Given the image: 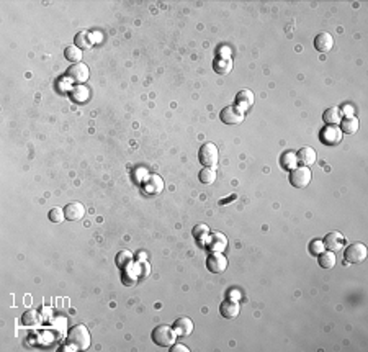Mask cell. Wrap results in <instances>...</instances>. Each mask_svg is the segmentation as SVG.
I'll return each instance as SVG.
<instances>
[{"label": "cell", "instance_id": "6da1fadb", "mask_svg": "<svg viewBox=\"0 0 368 352\" xmlns=\"http://www.w3.org/2000/svg\"><path fill=\"white\" fill-rule=\"evenodd\" d=\"M67 341L74 349H81V351L89 349L90 348V333H89L87 326H84V324H76V326H72L67 333Z\"/></svg>", "mask_w": 368, "mask_h": 352}, {"label": "cell", "instance_id": "7a4b0ae2", "mask_svg": "<svg viewBox=\"0 0 368 352\" xmlns=\"http://www.w3.org/2000/svg\"><path fill=\"white\" fill-rule=\"evenodd\" d=\"M175 331L174 328L167 326V324H161L152 331V341L154 344L161 346V348H170L175 343Z\"/></svg>", "mask_w": 368, "mask_h": 352}, {"label": "cell", "instance_id": "3957f363", "mask_svg": "<svg viewBox=\"0 0 368 352\" xmlns=\"http://www.w3.org/2000/svg\"><path fill=\"white\" fill-rule=\"evenodd\" d=\"M198 157H200V162L203 164L205 167H215L218 161H220V151H218L216 145H213V143H205V145L200 148Z\"/></svg>", "mask_w": 368, "mask_h": 352}, {"label": "cell", "instance_id": "277c9868", "mask_svg": "<svg viewBox=\"0 0 368 352\" xmlns=\"http://www.w3.org/2000/svg\"><path fill=\"white\" fill-rule=\"evenodd\" d=\"M368 255V249L364 243H354L345 249L344 257L349 264H360L364 262Z\"/></svg>", "mask_w": 368, "mask_h": 352}, {"label": "cell", "instance_id": "5b68a950", "mask_svg": "<svg viewBox=\"0 0 368 352\" xmlns=\"http://www.w3.org/2000/svg\"><path fill=\"white\" fill-rule=\"evenodd\" d=\"M311 182V170L306 166L301 167H295L290 172V184L295 187V189H305Z\"/></svg>", "mask_w": 368, "mask_h": 352}, {"label": "cell", "instance_id": "8992f818", "mask_svg": "<svg viewBox=\"0 0 368 352\" xmlns=\"http://www.w3.org/2000/svg\"><path fill=\"white\" fill-rule=\"evenodd\" d=\"M220 118H221V121L225 125H239V123H242V121H244L245 113H244V110L239 108V106L229 105V106H226V108L221 110Z\"/></svg>", "mask_w": 368, "mask_h": 352}, {"label": "cell", "instance_id": "52a82bcc", "mask_svg": "<svg viewBox=\"0 0 368 352\" xmlns=\"http://www.w3.org/2000/svg\"><path fill=\"white\" fill-rule=\"evenodd\" d=\"M89 76H90L89 66H87V64H84V62L72 64V66L67 69V77L77 85H82L84 82H87Z\"/></svg>", "mask_w": 368, "mask_h": 352}, {"label": "cell", "instance_id": "ba28073f", "mask_svg": "<svg viewBox=\"0 0 368 352\" xmlns=\"http://www.w3.org/2000/svg\"><path fill=\"white\" fill-rule=\"evenodd\" d=\"M206 267L213 274H221L228 269V259L226 255H223L221 252H213L208 255L206 259Z\"/></svg>", "mask_w": 368, "mask_h": 352}, {"label": "cell", "instance_id": "9c48e42d", "mask_svg": "<svg viewBox=\"0 0 368 352\" xmlns=\"http://www.w3.org/2000/svg\"><path fill=\"white\" fill-rule=\"evenodd\" d=\"M324 248L330 252H339V251H342V248L345 246V238L342 233L339 231H330L327 233V236L324 238Z\"/></svg>", "mask_w": 368, "mask_h": 352}, {"label": "cell", "instance_id": "30bf717a", "mask_svg": "<svg viewBox=\"0 0 368 352\" xmlns=\"http://www.w3.org/2000/svg\"><path fill=\"white\" fill-rule=\"evenodd\" d=\"M142 189L149 195H157L164 190V180L162 177H159L156 174L147 175V177L142 180Z\"/></svg>", "mask_w": 368, "mask_h": 352}, {"label": "cell", "instance_id": "8fae6325", "mask_svg": "<svg viewBox=\"0 0 368 352\" xmlns=\"http://www.w3.org/2000/svg\"><path fill=\"white\" fill-rule=\"evenodd\" d=\"M321 141L327 146H335L342 141V131L337 126H326L321 131Z\"/></svg>", "mask_w": 368, "mask_h": 352}, {"label": "cell", "instance_id": "7c38bea8", "mask_svg": "<svg viewBox=\"0 0 368 352\" xmlns=\"http://www.w3.org/2000/svg\"><path fill=\"white\" fill-rule=\"evenodd\" d=\"M64 213H66V218L69 221H79V220H82L85 215V208L82 203H79V201H72V203H69L64 208Z\"/></svg>", "mask_w": 368, "mask_h": 352}, {"label": "cell", "instance_id": "4fadbf2b", "mask_svg": "<svg viewBox=\"0 0 368 352\" xmlns=\"http://www.w3.org/2000/svg\"><path fill=\"white\" fill-rule=\"evenodd\" d=\"M239 311H241V306H239V303L234 302V300H228L225 303H221V306H220L221 316L226 318V319H236L239 316Z\"/></svg>", "mask_w": 368, "mask_h": 352}, {"label": "cell", "instance_id": "5bb4252c", "mask_svg": "<svg viewBox=\"0 0 368 352\" xmlns=\"http://www.w3.org/2000/svg\"><path fill=\"white\" fill-rule=\"evenodd\" d=\"M208 248H210L213 252H221V251H225L228 248V238L223 233H211Z\"/></svg>", "mask_w": 368, "mask_h": 352}, {"label": "cell", "instance_id": "9a60e30c", "mask_svg": "<svg viewBox=\"0 0 368 352\" xmlns=\"http://www.w3.org/2000/svg\"><path fill=\"white\" fill-rule=\"evenodd\" d=\"M316 157H318L316 151L309 146H303L296 154V161H300L303 166H306V167L313 166V164L316 162Z\"/></svg>", "mask_w": 368, "mask_h": 352}, {"label": "cell", "instance_id": "2e32d148", "mask_svg": "<svg viewBox=\"0 0 368 352\" xmlns=\"http://www.w3.org/2000/svg\"><path fill=\"white\" fill-rule=\"evenodd\" d=\"M332 46H334L332 36L326 33V31H324V33H319L316 38H314V48H316L319 52H327L332 50Z\"/></svg>", "mask_w": 368, "mask_h": 352}, {"label": "cell", "instance_id": "e0dca14e", "mask_svg": "<svg viewBox=\"0 0 368 352\" xmlns=\"http://www.w3.org/2000/svg\"><path fill=\"white\" fill-rule=\"evenodd\" d=\"M174 331L177 336H190L193 333V321L190 318H179L177 321L174 323Z\"/></svg>", "mask_w": 368, "mask_h": 352}, {"label": "cell", "instance_id": "ac0fdd59", "mask_svg": "<svg viewBox=\"0 0 368 352\" xmlns=\"http://www.w3.org/2000/svg\"><path fill=\"white\" fill-rule=\"evenodd\" d=\"M213 69H215L216 74L220 76H226L232 71V59L231 57H225V56H218L215 61H213Z\"/></svg>", "mask_w": 368, "mask_h": 352}, {"label": "cell", "instance_id": "d6986e66", "mask_svg": "<svg viewBox=\"0 0 368 352\" xmlns=\"http://www.w3.org/2000/svg\"><path fill=\"white\" fill-rule=\"evenodd\" d=\"M322 120H324V123L329 125V126L339 125L340 121H342V110L337 108V106H330V108L324 111Z\"/></svg>", "mask_w": 368, "mask_h": 352}, {"label": "cell", "instance_id": "ffe728a7", "mask_svg": "<svg viewBox=\"0 0 368 352\" xmlns=\"http://www.w3.org/2000/svg\"><path fill=\"white\" fill-rule=\"evenodd\" d=\"M254 105V94L250 90H241L236 95V106H239L241 110H247Z\"/></svg>", "mask_w": 368, "mask_h": 352}, {"label": "cell", "instance_id": "44dd1931", "mask_svg": "<svg viewBox=\"0 0 368 352\" xmlns=\"http://www.w3.org/2000/svg\"><path fill=\"white\" fill-rule=\"evenodd\" d=\"M74 43H76L77 48H81V50H90V48L93 46V36L90 31H79L76 35V38H74Z\"/></svg>", "mask_w": 368, "mask_h": 352}, {"label": "cell", "instance_id": "7402d4cb", "mask_svg": "<svg viewBox=\"0 0 368 352\" xmlns=\"http://www.w3.org/2000/svg\"><path fill=\"white\" fill-rule=\"evenodd\" d=\"M339 130L345 133V135H355L357 130H359V120H357L355 116H347V118H344L340 121Z\"/></svg>", "mask_w": 368, "mask_h": 352}, {"label": "cell", "instance_id": "603a6c76", "mask_svg": "<svg viewBox=\"0 0 368 352\" xmlns=\"http://www.w3.org/2000/svg\"><path fill=\"white\" fill-rule=\"evenodd\" d=\"M318 262H319V265H321L322 269H334L335 267V255H334V252H330V251H327V252H322L318 255Z\"/></svg>", "mask_w": 368, "mask_h": 352}, {"label": "cell", "instance_id": "cb8c5ba5", "mask_svg": "<svg viewBox=\"0 0 368 352\" xmlns=\"http://www.w3.org/2000/svg\"><path fill=\"white\" fill-rule=\"evenodd\" d=\"M133 252H130V251H120L118 254H116V259H115V262H116V265H118L120 269H128L130 265L133 264Z\"/></svg>", "mask_w": 368, "mask_h": 352}, {"label": "cell", "instance_id": "d4e9b609", "mask_svg": "<svg viewBox=\"0 0 368 352\" xmlns=\"http://www.w3.org/2000/svg\"><path fill=\"white\" fill-rule=\"evenodd\" d=\"M64 56H66L67 61H71L74 64L82 62L81 61L82 59V50H81V48H77L76 45H74V46H67L66 51H64Z\"/></svg>", "mask_w": 368, "mask_h": 352}, {"label": "cell", "instance_id": "484cf974", "mask_svg": "<svg viewBox=\"0 0 368 352\" xmlns=\"http://www.w3.org/2000/svg\"><path fill=\"white\" fill-rule=\"evenodd\" d=\"M71 97H72L74 102H81V103L87 102V100H89V89L85 87V85H76L74 90L71 92Z\"/></svg>", "mask_w": 368, "mask_h": 352}, {"label": "cell", "instance_id": "4316f807", "mask_svg": "<svg viewBox=\"0 0 368 352\" xmlns=\"http://www.w3.org/2000/svg\"><path fill=\"white\" fill-rule=\"evenodd\" d=\"M280 164H281V167H283L285 170H293L296 167V154H293L290 151L283 152V154H281Z\"/></svg>", "mask_w": 368, "mask_h": 352}, {"label": "cell", "instance_id": "83f0119b", "mask_svg": "<svg viewBox=\"0 0 368 352\" xmlns=\"http://www.w3.org/2000/svg\"><path fill=\"white\" fill-rule=\"evenodd\" d=\"M216 180V170L213 167H205L200 170V182L205 185H210Z\"/></svg>", "mask_w": 368, "mask_h": 352}, {"label": "cell", "instance_id": "f1b7e54d", "mask_svg": "<svg viewBox=\"0 0 368 352\" xmlns=\"http://www.w3.org/2000/svg\"><path fill=\"white\" fill-rule=\"evenodd\" d=\"M210 228H208L206 225H196L193 228V238L196 239V241H206L208 238H210Z\"/></svg>", "mask_w": 368, "mask_h": 352}, {"label": "cell", "instance_id": "f546056e", "mask_svg": "<svg viewBox=\"0 0 368 352\" xmlns=\"http://www.w3.org/2000/svg\"><path fill=\"white\" fill-rule=\"evenodd\" d=\"M21 321H23V324H26V326H35V324L40 321V313H38V310H28V311L23 314Z\"/></svg>", "mask_w": 368, "mask_h": 352}, {"label": "cell", "instance_id": "4dcf8cb0", "mask_svg": "<svg viewBox=\"0 0 368 352\" xmlns=\"http://www.w3.org/2000/svg\"><path fill=\"white\" fill-rule=\"evenodd\" d=\"M49 220L52 223H62L64 220H66V213H64L62 208L59 206H54L52 210L49 211Z\"/></svg>", "mask_w": 368, "mask_h": 352}, {"label": "cell", "instance_id": "1f68e13d", "mask_svg": "<svg viewBox=\"0 0 368 352\" xmlns=\"http://www.w3.org/2000/svg\"><path fill=\"white\" fill-rule=\"evenodd\" d=\"M324 251V244L322 241H319V239H314V241L309 243V252L313 255H319Z\"/></svg>", "mask_w": 368, "mask_h": 352}, {"label": "cell", "instance_id": "d6a6232c", "mask_svg": "<svg viewBox=\"0 0 368 352\" xmlns=\"http://www.w3.org/2000/svg\"><path fill=\"white\" fill-rule=\"evenodd\" d=\"M123 284L126 287H131L136 284V275L133 274V270H128V269L123 270Z\"/></svg>", "mask_w": 368, "mask_h": 352}, {"label": "cell", "instance_id": "836d02e7", "mask_svg": "<svg viewBox=\"0 0 368 352\" xmlns=\"http://www.w3.org/2000/svg\"><path fill=\"white\" fill-rule=\"evenodd\" d=\"M170 352H188V348L184 344H175V346H170Z\"/></svg>", "mask_w": 368, "mask_h": 352}, {"label": "cell", "instance_id": "e575fe53", "mask_svg": "<svg viewBox=\"0 0 368 352\" xmlns=\"http://www.w3.org/2000/svg\"><path fill=\"white\" fill-rule=\"evenodd\" d=\"M141 267L144 269V270H141V274H142V275H149V272H151V270H149V265H147V264H142Z\"/></svg>", "mask_w": 368, "mask_h": 352}, {"label": "cell", "instance_id": "d590c367", "mask_svg": "<svg viewBox=\"0 0 368 352\" xmlns=\"http://www.w3.org/2000/svg\"><path fill=\"white\" fill-rule=\"evenodd\" d=\"M231 298H237V300H239V298H241V293H239V292H231Z\"/></svg>", "mask_w": 368, "mask_h": 352}]
</instances>
